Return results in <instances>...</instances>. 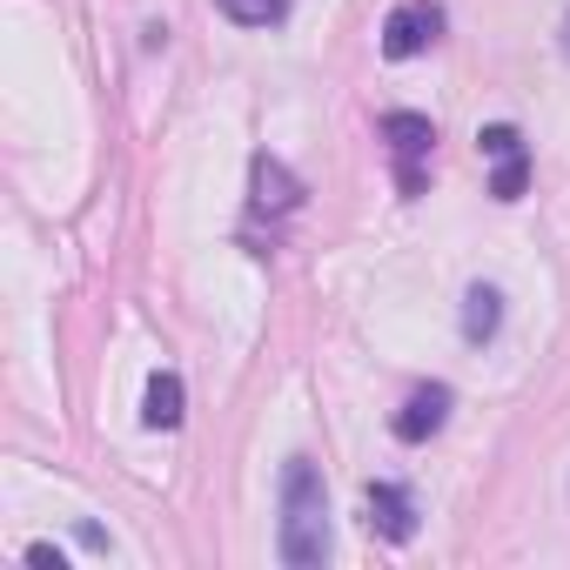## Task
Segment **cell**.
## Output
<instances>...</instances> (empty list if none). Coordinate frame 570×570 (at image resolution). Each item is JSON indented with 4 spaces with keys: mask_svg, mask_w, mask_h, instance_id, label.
<instances>
[{
    "mask_svg": "<svg viewBox=\"0 0 570 570\" xmlns=\"http://www.w3.org/2000/svg\"><path fill=\"white\" fill-rule=\"evenodd\" d=\"M497 330H503V296L490 289V282H470V289H463V343L483 350Z\"/></svg>",
    "mask_w": 570,
    "mask_h": 570,
    "instance_id": "52a82bcc",
    "label": "cell"
},
{
    "mask_svg": "<svg viewBox=\"0 0 570 570\" xmlns=\"http://www.w3.org/2000/svg\"><path fill=\"white\" fill-rule=\"evenodd\" d=\"M557 48H563V61H570V14H563V35H557Z\"/></svg>",
    "mask_w": 570,
    "mask_h": 570,
    "instance_id": "7c38bea8",
    "label": "cell"
},
{
    "mask_svg": "<svg viewBox=\"0 0 570 570\" xmlns=\"http://www.w3.org/2000/svg\"><path fill=\"white\" fill-rule=\"evenodd\" d=\"M523 188H530V155H523V148H510V155H497V175H490V195H497V202H523Z\"/></svg>",
    "mask_w": 570,
    "mask_h": 570,
    "instance_id": "30bf717a",
    "label": "cell"
},
{
    "mask_svg": "<svg viewBox=\"0 0 570 570\" xmlns=\"http://www.w3.org/2000/svg\"><path fill=\"white\" fill-rule=\"evenodd\" d=\"M450 403H456V396H450V383H423V390L396 410V423H390V430H396L403 443H430V436L450 423Z\"/></svg>",
    "mask_w": 570,
    "mask_h": 570,
    "instance_id": "5b68a950",
    "label": "cell"
},
{
    "mask_svg": "<svg viewBox=\"0 0 570 570\" xmlns=\"http://www.w3.org/2000/svg\"><path fill=\"white\" fill-rule=\"evenodd\" d=\"M383 141H390V161H396V188L416 202L430 188V148H436V121L416 115V108H390L383 115Z\"/></svg>",
    "mask_w": 570,
    "mask_h": 570,
    "instance_id": "7a4b0ae2",
    "label": "cell"
},
{
    "mask_svg": "<svg viewBox=\"0 0 570 570\" xmlns=\"http://www.w3.org/2000/svg\"><path fill=\"white\" fill-rule=\"evenodd\" d=\"M370 530L376 537H390V543H410L416 537V497L403 490V483H370Z\"/></svg>",
    "mask_w": 570,
    "mask_h": 570,
    "instance_id": "8992f818",
    "label": "cell"
},
{
    "mask_svg": "<svg viewBox=\"0 0 570 570\" xmlns=\"http://www.w3.org/2000/svg\"><path fill=\"white\" fill-rule=\"evenodd\" d=\"M443 41V8L436 0H396L390 21H383V55L390 61H416Z\"/></svg>",
    "mask_w": 570,
    "mask_h": 570,
    "instance_id": "3957f363",
    "label": "cell"
},
{
    "mask_svg": "<svg viewBox=\"0 0 570 570\" xmlns=\"http://www.w3.org/2000/svg\"><path fill=\"white\" fill-rule=\"evenodd\" d=\"M215 8L235 28H275V21H289V0H215Z\"/></svg>",
    "mask_w": 570,
    "mask_h": 570,
    "instance_id": "9c48e42d",
    "label": "cell"
},
{
    "mask_svg": "<svg viewBox=\"0 0 570 570\" xmlns=\"http://www.w3.org/2000/svg\"><path fill=\"white\" fill-rule=\"evenodd\" d=\"M28 563H41V570H61V550H55V543H28Z\"/></svg>",
    "mask_w": 570,
    "mask_h": 570,
    "instance_id": "8fae6325",
    "label": "cell"
},
{
    "mask_svg": "<svg viewBox=\"0 0 570 570\" xmlns=\"http://www.w3.org/2000/svg\"><path fill=\"white\" fill-rule=\"evenodd\" d=\"M275 550L289 570H323L330 563V483H323V463L316 456H289L282 463V530H275Z\"/></svg>",
    "mask_w": 570,
    "mask_h": 570,
    "instance_id": "6da1fadb",
    "label": "cell"
},
{
    "mask_svg": "<svg viewBox=\"0 0 570 570\" xmlns=\"http://www.w3.org/2000/svg\"><path fill=\"white\" fill-rule=\"evenodd\" d=\"M248 202H255V215H296V208H303V181L282 168L275 155H255V168H248Z\"/></svg>",
    "mask_w": 570,
    "mask_h": 570,
    "instance_id": "277c9868",
    "label": "cell"
},
{
    "mask_svg": "<svg viewBox=\"0 0 570 570\" xmlns=\"http://www.w3.org/2000/svg\"><path fill=\"white\" fill-rule=\"evenodd\" d=\"M181 403H188V396H181V376H175V370H155V376H148L141 423H148V430H181V416H188Z\"/></svg>",
    "mask_w": 570,
    "mask_h": 570,
    "instance_id": "ba28073f",
    "label": "cell"
}]
</instances>
